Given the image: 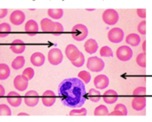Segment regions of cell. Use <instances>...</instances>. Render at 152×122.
Returning a JSON list of instances; mask_svg holds the SVG:
<instances>
[{"label": "cell", "mask_w": 152, "mask_h": 122, "mask_svg": "<svg viewBox=\"0 0 152 122\" xmlns=\"http://www.w3.org/2000/svg\"><path fill=\"white\" fill-rule=\"evenodd\" d=\"M28 80L23 75H18L14 79V87L19 91H24L28 88Z\"/></svg>", "instance_id": "obj_9"}, {"label": "cell", "mask_w": 152, "mask_h": 122, "mask_svg": "<svg viewBox=\"0 0 152 122\" xmlns=\"http://www.w3.org/2000/svg\"><path fill=\"white\" fill-rule=\"evenodd\" d=\"M4 92H5V90H4V86L3 85H0V96H4Z\"/></svg>", "instance_id": "obj_42"}, {"label": "cell", "mask_w": 152, "mask_h": 122, "mask_svg": "<svg viewBox=\"0 0 152 122\" xmlns=\"http://www.w3.org/2000/svg\"><path fill=\"white\" fill-rule=\"evenodd\" d=\"M10 75V70L8 65L5 64L0 65V79L5 80L7 79Z\"/></svg>", "instance_id": "obj_24"}, {"label": "cell", "mask_w": 152, "mask_h": 122, "mask_svg": "<svg viewBox=\"0 0 152 122\" xmlns=\"http://www.w3.org/2000/svg\"><path fill=\"white\" fill-rule=\"evenodd\" d=\"M23 75L28 78V80H31L33 77H34V71L33 68L28 67V68H26L23 71Z\"/></svg>", "instance_id": "obj_35"}, {"label": "cell", "mask_w": 152, "mask_h": 122, "mask_svg": "<svg viewBox=\"0 0 152 122\" xmlns=\"http://www.w3.org/2000/svg\"><path fill=\"white\" fill-rule=\"evenodd\" d=\"M142 48H143V51L145 53V50H146V41H144L143 46H142Z\"/></svg>", "instance_id": "obj_43"}, {"label": "cell", "mask_w": 152, "mask_h": 122, "mask_svg": "<svg viewBox=\"0 0 152 122\" xmlns=\"http://www.w3.org/2000/svg\"><path fill=\"white\" fill-rule=\"evenodd\" d=\"M88 28L85 25L77 24L72 29V38L77 41H83L88 35Z\"/></svg>", "instance_id": "obj_2"}, {"label": "cell", "mask_w": 152, "mask_h": 122, "mask_svg": "<svg viewBox=\"0 0 152 122\" xmlns=\"http://www.w3.org/2000/svg\"><path fill=\"white\" fill-rule=\"evenodd\" d=\"M137 30L138 32L142 34H146V22L145 21H142L138 26H137Z\"/></svg>", "instance_id": "obj_38"}, {"label": "cell", "mask_w": 152, "mask_h": 122, "mask_svg": "<svg viewBox=\"0 0 152 122\" xmlns=\"http://www.w3.org/2000/svg\"><path fill=\"white\" fill-rule=\"evenodd\" d=\"M25 31L30 36L35 35L36 33H38L39 31V27H38L37 23L34 20L28 21L25 24Z\"/></svg>", "instance_id": "obj_16"}, {"label": "cell", "mask_w": 152, "mask_h": 122, "mask_svg": "<svg viewBox=\"0 0 152 122\" xmlns=\"http://www.w3.org/2000/svg\"><path fill=\"white\" fill-rule=\"evenodd\" d=\"M78 77L84 83H88L90 82L91 79V75L89 72H86V71H82L78 73Z\"/></svg>", "instance_id": "obj_31"}, {"label": "cell", "mask_w": 152, "mask_h": 122, "mask_svg": "<svg viewBox=\"0 0 152 122\" xmlns=\"http://www.w3.org/2000/svg\"><path fill=\"white\" fill-rule=\"evenodd\" d=\"M137 16L141 18H145L146 17V9H137Z\"/></svg>", "instance_id": "obj_40"}, {"label": "cell", "mask_w": 152, "mask_h": 122, "mask_svg": "<svg viewBox=\"0 0 152 122\" xmlns=\"http://www.w3.org/2000/svg\"><path fill=\"white\" fill-rule=\"evenodd\" d=\"M0 114L5 115V116H10V115H11V110L7 105L1 104L0 105Z\"/></svg>", "instance_id": "obj_36"}, {"label": "cell", "mask_w": 152, "mask_h": 122, "mask_svg": "<svg viewBox=\"0 0 152 122\" xmlns=\"http://www.w3.org/2000/svg\"><path fill=\"white\" fill-rule=\"evenodd\" d=\"M133 55V52L127 46H121L116 51V56L121 61H129Z\"/></svg>", "instance_id": "obj_6"}, {"label": "cell", "mask_w": 152, "mask_h": 122, "mask_svg": "<svg viewBox=\"0 0 152 122\" xmlns=\"http://www.w3.org/2000/svg\"><path fill=\"white\" fill-rule=\"evenodd\" d=\"M87 114V110L86 108H80V109H76L73 108L70 112V115H78V116H85Z\"/></svg>", "instance_id": "obj_34"}, {"label": "cell", "mask_w": 152, "mask_h": 122, "mask_svg": "<svg viewBox=\"0 0 152 122\" xmlns=\"http://www.w3.org/2000/svg\"><path fill=\"white\" fill-rule=\"evenodd\" d=\"M25 20V15L24 13L22 11V10H15L13 11L11 14H10V21L12 24L14 25H21Z\"/></svg>", "instance_id": "obj_13"}, {"label": "cell", "mask_w": 152, "mask_h": 122, "mask_svg": "<svg viewBox=\"0 0 152 122\" xmlns=\"http://www.w3.org/2000/svg\"><path fill=\"white\" fill-rule=\"evenodd\" d=\"M65 54L70 61H75L80 54V51L75 45L70 44L65 47Z\"/></svg>", "instance_id": "obj_10"}, {"label": "cell", "mask_w": 152, "mask_h": 122, "mask_svg": "<svg viewBox=\"0 0 152 122\" xmlns=\"http://www.w3.org/2000/svg\"><path fill=\"white\" fill-rule=\"evenodd\" d=\"M10 31H11V28L8 23H4L0 24V36H1V38L7 36Z\"/></svg>", "instance_id": "obj_28"}, {"label": "cell", "mask_w": 152, "mask_h": 122, "mask_svg": "<svg viewBox=\"0 0 152 122\" xmlns=\"http://www.w3.org/2000/svg\"><path fill=\"white\" fill-rule=\"evenodd\" d=\"M84 62H85V58H84V55H83V53H81L80 52V54H79L78 58H77L75 61H72V64L74 65V66H76V67H81V66H83V65Z\"/></svg>", "instance_id": "obj_33"}, {"label": "cell", "mask_w": 152, "mask_h": 122, "mask_svg": "<svg viewBox=\"0 0 152 122\" xmlns=\"http://www.w3.org/2000/svg\"><path fill=\"white\" fill-rule=\"evenodd\" d=\"M53 22H52L50 19L48 18H44L43 20H41L40 22V27H41V30L43 32H48L50 33L52 26H53Z\"/></svg>", "instance_id": "obj_26"}, {"label": "cell", "mask_w": 152, "mask_h": 122, "mask_svg": "<svg viewBox=\"0 0 152 122\" xmlns=\"http://www.w3.org/2000/svg\"><path fill=\"white\" fill-rule=\"evenodd\" d=\"M104 61L100 58L94 56V57H90L88 58L87 68L91 72H101V71H102L104 69Z\"/></svg>", "instance_id": "obj_3"}, {"label": "cell", "mask_w": 152, "mask_h": 122, "mask_svg": "<svg viewBox=\"0 0 152 122\" xmlns=\"http://www.w3.org/2000/svg\"><path fill=\"white\" fill-rule=\"evenodd\" d=\"M24 102L28 107H35L39 102V94L34 90H29L25 95Z\"/></svg>", "instance_id": "obj_8"}, {"label": "cell", "mask_w": 152, "mask_h": 122, "mask_svg": "<svg viewBox=\"0 0 152 122\" xmlns=\"http://www.w3.org/2000/svg\"><path fill=\"white\" fill-rule=\"evenodd\" d=\"M126 41L127 44L132 46V47H137L141 42V39L138 36V34H130L126 36Z\"/></svg>", "instance_id": "obj_21"}, {"label": "cell", "mask_w": 152, "mask_h": 122, "mask_svg": "<svg viewBox=\"0 0 152 122\" xmlns=\"http://www.w3.org/2000/svg\"><path fill=\"white\" fill-rule=\"evenodd\" d=\"M146 93V88L145 87H137L133 91V95H144Z\"/></svg>", "instance_id": "obj_39"}, {"label": "cell", "mask_w": 152, "mask_h": 122, "mask_svg": "<svg viewBox=\"0 0 152 122\" xmlns=\"http://www.w3.org/2000/svg\"><path fill=\"white\" fill-rule=\"evenodd\" d=\"M88 97L93 102H98L101 100V92L96 89H90L88 91Z\"/></svg>", "instance_id": "obj_27"}, {"label": "cell", "mask_w": 152, "mask_h": 122, "mask_svg": "<svg viewBox=\"0 0 152 122\" xmlns=\"http://www.w3.org/2000/svg\"><path fill=\"white\" fill-rule=\"evenodd\" d=\"M26 48L25 43L22 40H15L10 44V49L11 51L16 54H21L24 52Z\"/></svg>", "instance_id": "obj_14"}, {"label": "cell", "mask_w": 152, "mask_h": 122, "mask_svg": "<svg viewBox=\"0 0 152 122\" xmlns=\"http://www.w3.org/2000/svg\"><path fill=\"white\" fill-rule=\"evenodd\" d=\"M25 65V58L23 56H17V57L12 61L11 63V67L14 70H19L23 68Z\"/></svg>", "instance_id": "obj_23"}, {"label": "cell", "mask_w": 152, "mask_h": 122, "mask_svg": "<svg viewBox=\"0 0 152 122\" xmlns=\"http://www.w3.org/2000/svg\"><path fill=\"white\" fill-rule=\"evenodd\" d=\"M118 100V94L115 90H108L104 93L103 101L107 104H113Z\"/></svg>", "instance_id": "obj_18"}, {"label": "cell", "mask_w": 152, "mask_h": 122, "mask_svg": "<svg viewBox=\"0 0 152 122\" xmlns=\"http://www.w3.org/2000/svg\"><path fill=\"white\" fill-rule=\"evenodd\" d=\"M56 101V96L53 91L52 90H47L43 93L42 96V103L44 106L51 107L55 103Z\"/></svg>", "instance_id": "obj_12"}, {"label": "cell", "mask_w": 152, "mask_h": 122, "mask_svg": "<svg viewBox=\"0 0 152 122\" xmlns=\"http://www.w3.org/2000/svg\"><path fill=\"white\" fill-rule=\"evenodd\" d=\"M94 84H95L96 89H98V90H104L109 84V79L104 74L98 75L94 79Z\"/></svg>", "instance_id": "obj_11"}, {"label": "cell", "mask_w": 152, "mask_h": 122, "mask_svg": "<svg viewBox=\"0 0 152 122\" xmlns=\"http://www.w3.org/2000/svg\"><path fill=\"white\" fill-rule=\"evenodd\" d=\"M132 105L134 110L141 111L146 106V99L144 97H135L133 98Z\"/></svg>", "instance_id": "obj_19"}, {"label": "cell", "mask_w": 152, "mask_h": 122, "mask_svg": "<svg viewBox=\"0 0 152 122\" xmlns=\"http://www.w3.org/2000/svg\"><path fill=\"white\" fill-rule=\"evenodd\" d=\"M114 111H117L121 114V115H127V108L124 104H118L114 107Z\"/></svg>", "instance_id": "obj_37"}, {"label": "cell", "mask_w": 152, "mask_h": 122, "mask_svg": "<svg viewBox=\"0 0 152 122\" xmlns=\"http://www.w3.org/2000/svg\"><path fill=\"white\" fill-rule=\"evenodd\" d=\"M7 12H8V10L6 9H1V10H0V17L4 18V16L7 15Z\"/></svg>", "instance_id": "obj_41"}, {"label": "cell", "mask_w": 152, "mask_h": 122, "mask_svg": "<svg viewBox=\"0 0 152 122\" xmlns=\"http://www.w3.org/2000/svg\"><path fill=\"white\" fill-rule=\"evenodd\" d=\"M137 64L139 65L142 68H145L146 67V56H145V53H140L137 56L136 58Z\"/></svg>", "instance_id": "obj_30"}, {"label": "cell", "mask_w": 152, "mask_h": 122, "mask_svg": "<svg viewBox=\"0 0 152 122\" xmlns=\"http://www.w3.org/2000/svg\"><path fill=\"white\" fill-rule=\"evenodd\" d=\"M45 60H46V58L44 56V54L40 53V52H36V53H33L31 55V58H30L31 63L34 66H37V67H40V66H42L44 65Z\"/></svg>", "instance_id": "obj_17"}, {"label": "cell", "mask_w": 152, "mask_h": 122, "mask_svg": "<svg viewBox=\"0 0 152 122\" xmlns=\"http://www.w3.org/2000/svg\"><path fill=\"white\" fill-rule=\"evenodd\" d=\"M94 114L96 116H102V115H108L109 112H108V109L107 107L104 105H100L96 107L95 109V112Z\"/></svg>", "instance_id": "obj_29"}, {"label": "cell", "mask_w": 152, "mask_h": 122, "mask_svg": "<svg viewBox=\"0 0 152 122\" xmlns=\"http://www.w3.org/2000/svg\"><path fill=\"white\" fill-rule=\"evenodd\" d=\"M58 92L63 105L71 108L83 107L87 99L84 83L77 77L63 80L58 85Z\"/></svg>", "instance_id": "obj_1"}, {"label": "cell", "mask_w": 152, "mask_h": 122, "mask_svg": "<svg viewBox=\"0 0 152 122\" xmlns=\"http://www.w3.org/2000/svg\"><path fill=\"white\" fill-rule=\"evenodd\" d=\"M7 101L12 107H19L22 103V97L18 93L10 91L7 96Z\"/></svg>", "instance_id": "obj_15"}, {"label": "cell", "mask_w": 152, "mask_h": 122, "mask_svg": "<svg viewBox=\"0 0 152 122\" xmlns=\"http://www.w3.org/2000/svg\"><path fill=\"white\" fill-rule=\"evenodd\" d=\"M100 54L102 57H113V51L112 49L110 48L107 46L102 47L101 50H100Z\"/></svg>", "instance_id": "obj_32"}, {"label": "cell", "mask_w": 152, "mask_h": 122, "mask_svg": "<svg viewBox=\"0 0 152 122\" xmlns=\"http://www.w3.org/2000/svg\"><path fill=\"white\" fill-rule=\"evenodd\" d=\"M48 16L53 19H60L64 15V10L62 9H49L48 10Z\"/></svg>", "instance_id": "obj_22"}, {"label": "cell", "mask_w": 152, "mask_h": 122, "mask_svg": "<svg viewBox=\"0 0 152 122\" xmlns=\"http://www.w3.org/2000/svg\"><path fill=\"white\" fill-rule=\"evenodd\" d=\"M63 53L60 49L53 48L48 53V61L51 65H59L63 61Z\"/></svg>", "instance_id": "obj_5"}, {"label": "cell", "mask_w": 152, "mask_h": 122, "mask_svg": "<svg viewBox=\"0 0 152 122\" xmlns=\"http://www.w3.org/2000/svg\"><path fill=\"white\" fill-rule=\"evenodd\" d=\"M107 38L113 43H120L124 39V32L120 28H113L107 34Z\"/></svg>", "instance_id": "obj_7"}, {"label": "cell", "mask_w": 152, "mask_h": 122, "mask_svg": "<svg viewBox=\"0 0 152 122\" xmlns=\"http://www.w3.org/2000/svg\"><path fill=\"white\" fill-rule=\"evenodd\" d=\"M23 115L28 116V114H27V113H19V114H18V116H23Z\"/></svg>", "instance_id": "obj_44"}, {"label": "cell", "mask_w": 152, "mask_h": 122, "mask_svg": "<svg viewBox=\"0 0 152 122\" xmlns=\"http://www.w3.org/2000/svg\"><path fill=\"white\" fill-rule=\"evenodd\" d=\"M64 32V27L63 25L59 23H53V26H52V28H51V31L50 33L53 34V35H56V36H58L60 35L61 34H63Z\"/></svg>", "instance_id": "obj_25"}, {"label": "cell", "mask_w": 152, "mask_h": 122, "mask_svg": "<svg viewBox=\"0 0 152 122\" xmlns=\"http://www.w3.org/2000/svg\"><path fill=\"white\" fill-rule=\"evenodd\" d=\"M84 49L89 54H94V53H96L97 49H98V44H97L96 40L89 39V40H88L85 42Z\"/></svg>", "instance_id": "obj_20"}, {"label": "cell", "mask_w": 152, "mask_h": 122, "mask_svg": "<svg viewBox=\"0 0 152 122\" xmlns=\"http://www.w3.org/2000/svg\"><path fill=\"white\" fill-rule=\"evenodd\" d=\"M102 20L107 25L116 24L119 21V14L113 9H107L102 14Z\"/></svg>", "instance_id": "obj_4"}]
</instances>
